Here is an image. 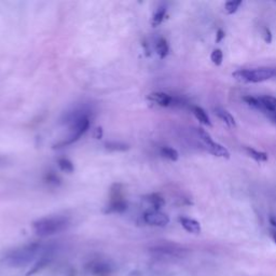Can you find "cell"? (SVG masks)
<instances>
[{
    "label": "cell",
    "instance_id": "cell-5",
    "mask_svg": "<svg viewBox=\"0 0 276 276\" xmlns=\"http://www.w3.org/2000/svg\"><path fill=\"white\" fill-rule=\"evenodd\" d=\"M85 270L94 276H109L112 273L113 268L111 263L107 262V261L95 260L88 263L87 267H85Z\"/></svg>",
    "mask_w": 276,
    "mask_h": 276
},
{
    "label": "cell",
    "instance_id": "cell-13",
    "mask_svg": "<svg viewBox=\"0 0 276 276\" xmlns=\"http://www.w3.org/2000/svg\"><path fill=\"white\" fill-rule=\"evenodd\" d=\"M192 112L194 114V117L197 118L201 123L204 125H207V127H212V122H210L208 114L205 112V110L203 108H201L199 106H193Z\"/></svg>",
    "mask_w": 276,
    "mask_h": 276
},
{
    "label": "cell",
    "instance_id": "cell-19",
    "mask_svg": "<svg viewBox=\"0 0 276 276\" xmlns=\"http://www.w3.org/2000/svg\"><path fill=\"white\" fill-rule=\"evenodd\" d=\"M240 4H242V0H230L224 4V10L228 14H233L238 11Z\"/></svg>",
    "mask_w": 276,
    "mask_h": 276
},
{
    "label": "cell",
    "instance_id": "cell-31",
    "mask_svg": "<svg viewBox=\"0 0 276 276\" xmlns=\"http://www.w3.org/2000/svg\"><path fill=\"white\" fill-rule=\"evenodd\" d=\"M271 237H272V239H273V240H274V243L276 244V230H275V231H272V232H271Z\"/></svg>",
    "mask_w": 276,
    "mask_h": 276
},
{
    "label": "cell",
    "instance_id": "cell-22",
    "mask_svg": "<svg viewBox=\"0 0 276 276\" xmlns=\"http://www.w3.org/2000/svg\"><path fill=\"white\" fill-rule=\"evenodd\" d=\"M165 13H166V9L165 8H159L158 11L154 13V16L152 18V25L153 26H158L162 23V21L164 19Z\"/></svg>",
    "mask_w": 276,
    "mask_h": 276
},
{
    "label": "cell",
    "instance_id": "cell-24",
    "mask_svg": "<svg viewBox=\"0 0 276 276\" xmlns=\"http://www.w3.org/2000/svg\"><path fill=\"white\" fill-rule=\"evenodd\" d=\"M197 132H198V135L200 136V138L202 139V142L204 143L205 146H206V145L212 144L214 142L212 136H210V135H209V133H207L204 129L199 128V129H197Z\"/></svg>",
    "mask_w": 276,
    "mask_h": 276
},
{
    "label": "cell",
    "instance_id": "cell-7",
    "mask_svg": "<svg viewBox=\"0 0 276 276\" xmlns=\"http://www.w3.org/2000/svg\"><path fill=\"white\" fill-rule=\"evenodd\" d=\"M148 99L151 100V102L160 105L162 107H169L173 106V105L176 103V99L170 95L163 93V92H154L148 95Z\"/></svg>",
    "mask_w": 276,
    "mask_h": 276
},
{
    "label": "cell",
    "instance_id": "cell-10",
    "mask_svg": "<svg viewBox=\"0 0 276 276\" xmlns=\"http://www.w3.org/2000/svg\"><path fill=\"white\" fill-rule=\"evenodd\" d=\"M261 104V111L267 112H276V97L264 95L259 97Z\"/></svg>",
    "mask_w": 276,
    "mask_h": 276
},
{
    "label": "cell",
    "instance_id": "cell-29",
    "mask_svg": "<svg viewBox=\"0 0 276 276\" xmlns=\"http://www.w3.org/2000/svg\"><path fill=\"white\" fill-rule=\"evenodd\" d=\"M269 119L272 120V122L276 124V112H267Z\"/></svg>",
    "mask_w": 276,
    "mask_h": 276
},
{
    "label": "cell",
    "instance_id": "cell-15",
    "mask_svg": "<svg viewBox=\"0 0 276 276\" xmlns=\"http://www.w3.org/2000/svg\"><path fill=\"white\" fill-rule=\"evenodd\" d=\"M49 262H50V256L48 254H46L44 256H42L41 258L38 259V261L36 263H35L34 267L31 270H29V273H27V276L40 272V271L43 270L44 268L47 267Z\"/></svg>",
    "mask_w": 276,
    "mask_h": 276
},
{
    "label": "cell",
    "instance_id": "cell-30",
    "mask_svg": "<svg viewBox=\"0 0 276 276\" xmlns=\"http://www.w3.org/2000/svg\"><path fill=\"white\" fill-rule=\"evenodd\" d=\"M270 223L273 225L274 228H276V216H270Z\"/></svg>",
    "mask_w": 276,
    "mask_h": 276
},
{
    "label": "cell",
    "instance_id": "cell-9",
    "mask_svg": "<svg viewBox=\"0 0 276 276\" xmlns=\"http://www.w3.org/2000/svg\"><path fill=\"white\" fill-rule=\"evenodd\" d=\"M206 149L208 151L212 153L215 157H218V158H223V159H230V152L229 150L223 147L222 145H220L216 142H213L212 144L206 145Z\"/></svg>",
    "mask_w": 276,
    "mask_h": 276
},
{
    "label": "cell",
    "instance_id": "cell-2",
    "mask_svg": "<svg viewBox=\"0 0 276 276\" xmlns=\"http://www.w3.org/2000/svg\"><path fill=\"white\" fill-rule=\"evenodd\" d=\"M70 227V220L65 216H53V217L41 218L33 223L35 233L38 237L46 238L58 234Z\"/></svg>",
    "mask_w": 276,
    "mask_h": 276
},
{
    "label": "cell",
    "instance_id": "cell-23",
    "mask_svg": "<svg viewBox=\"0 0 276 276\" xmlns=\"http://www.w3.org/2000/svg\"><path fill=\"white\" fill-rule=\"evenodd\" d=\"M222 58H223V54L222 51L219 49H216L210 54V59H212V62L216 66H220V65L222 64Z\"/></svg>",
    "mask_w": 276,
    "mask_h": 276
},
{
    "label": "cell",
    "instance_id": "cell-8",
    "mask_svg": "<svg viewBox=\"0 0 276 276\" xmlns=\"http://www.w3.org/2000/svg\"><path fill=\"white\" fill-rule=\"evenodd\" d=\"M179 222L183 225V228L189 233L199 234L201 232V224L197 220L188 217H180Z\"/></svg>",
    "mask_w": 276,
    "mask_h": 276
},
{
    "label": "cell",
    "instance_id": "cell-20",
    "mask_svg": "<svg viewBox=\"0 0 276 276\" xmlns=\"http://www.w3.org/2000/svg\"><path fill=\"white\" fill-rule=\"evenodd\" d=\"M161 153L163 157L172 160V161H177L179 158L177 150H175L174 148H170V147H163L161 149Z\"/></svg>",
    "mask_w": 276,
    "mask_h": 276
},
{
    "label": "cell",
    "instance_id": "cell-14",
    "mask_svg": "<svg viewBox=\"0 0 276 276\" xmlns=\"http://www.w3.org/2000/svg\"><path fill=\"white\" fill-rule=\"evenodd\" d=\"M145 200H146L147 202L151 205V206L153 207V210H160V208L164 206V204H165L164 199L161 197V195L157 194V193L147 195V197H145Z\"/></svg>",
    "mask_w": 276,
    "mask_h": 276
},
{
    "label": "cell",
    "instance_id": "cell-17",
    "mask_svg": "<svg viewBox=\"0 0 276 276\" xmlns=\"http://www.w3.org/2000/svg\"><path fill=\"white\" fill-rule=\"evenodd\" d=\"M155 49H157V52L159 54V56L161 58H165L167 56L168 51H169V47H168L167 41L164 38H160L158 40Z\"/></svg>",
    "mask_w": 276,
    "mask_h": 276
},
{
    "label": "cell",
    "instance_id": "cell-6",
    "mask_svg": "<svg viewBox=\"0 0 276 276\" xmlns=\"http://www.w3.org/2000/svg\"><path fill=\"white\" fill-rule=\"evenodd\" d=\"M144 221L153 227H165L169 222V217L160 210H148L143 216Z\"/></svg>",
    "mask_w": 276,
    "mask_h": 276
},
{
    "label": "cell",
    "instance_id": "cell-4",
    "mask_svg": "<svg viewBox=\"0 0 276 276\" xmlns=\"http://www.w3.org/2000/svg\"><path fill=\"white\" fill-rule=\"evenodd\" d=\"M90 118L87 114H82L81 117H79L77 120H74L73 122V132L69 135V137L65 140L62 145H70L76 143L77 140L80 139V137L88 132L90 128Z\"/></svg>",
    "mask_w": 276,
    "mask_h": 276
},
{
    "label": "cell",
    "instance_id": "cell-28",
    "mask_svg": "<svg viewBox=\"0 0 276 276\" xmlns=\"http://www.w3.org/2000/svg\"><path fill=\"white\" fill-rule=\"evenodd\" d=\"M224 36H225V34H224V32L222 31V29H218L217 36H216V42L221 41V40L224 38Z\"/></svg>",
    "mask_w": 276,
    "mask_h": 276
},
{
    "label": "cell",
    "instance_id": "cell-11",
    "mask_svg": "<svg viewBox=\"0 0 276 276\" xmlns=\"http://www.w3.org/2000/svg\"><path fill=\"white\" fill-rule=\"evenodd\" d=\"M128 209V204L124 200L121 198L118 199H112L111 203L109 204V206L106 209V213H123Z\"/></svg>",
    "mask_w": 276,
    "mask_h": 276
},
{
    "label": "cell",
    "instance_id": "cell-21",
    "mask_svg": "<svg viewBox=\"0 0 276 276\" xmlns=\"http://www.w3.org/2000/svg\"><path fill=\"white\" fill-rule=\"evenodd\" d=\"M106 148L111 151H125L129 149V146L120 142H109L106 144Z\"/></svg>",
    "mask_w": 276,
    "mask_h": 276
},
{
    "label": "cell",
    "instance_id": "cell-27",
    "mask_svg": "<svg viewBox=\"0 0 276 276\" xmlns=\"http://www.w3.org/2000/svg\"><path fill=\"white\" fill-rule=\"evenodd\" d=\"M47 180H48L49 184H58V178H57L56 176H55V175H53V174L48 175V176H47Z\"/></svg>",
    "mask_w": 276,
    "mask_h": 276
},
{
    "label": "cell",
    "instance_id": "cell-25",
    "mask_svg": "<svg viewBox=\"0 0 276 276\" xmlns=\"http://www.w3.org/2000/svg\"><path fill=\"white\" fill-rule=\"evenodd\" d=\"M244 102L246 104H248L249 106H252L256 109H259L261 110V104H260V100L259 97H256V96H250V95H247V96H244L243 97Z\"/></svg>",
    "mask_w": 276,
    "mask_h": 276
},
{
    "label": "cell",
    "instance_id": "cell-1",
    "mask_svg": "<svg viewBox=\"0 0 276 276\" xmlns=\"http://www.w3.org/2000/svg\"><path fill=\"white\" fill-rule=\"evenodd\" d=\"M48 253V248L43 247L41 244L32 243L11 250L6 255L3 261L9 267L21 268L28 265L37 258H41Z\"/></svg>",
    "mask_w": 276,
    "mask_h": 276
},
{
    "label": "cell",
    "instance_id": "cell-26",
    "mask_svg": "<svg viewBox=\"0 0 276 276\" xmlns=\"http://www.w3.org/2000/svg\"><path fill=\"white\" fill-rule=\"evenodd\" d=\"M263 39L267 43L272 42V33H271V31L268 27L263 28Z\"/></svg>",
    "mask_w": 276,
    "mask_h": 276
},
{
    "label": "cell",
    "instance_id": "cell-16",
    "mask_svg": "<svg viewBox=\"0 0 276 276\" xmlns=\"http://www.w3.org/2000/svg\"><path fill=\"white\" fill-rule=\"evenodd\" d=\"M245 151L248 153V155H249L250 158H253L255 161H257V162H267L268 159H269L268 153L257 151V150H255L254 148L246 147Z\"/></svg>",
    "mask_w": 276,
    "mask_h": 276
},
{
    "label": "cell",
    "instance_id": "cell-3",
    "mask_svg": "<svg viewBox=\"0 0 276 276\" xmlns=\"http://www.w3.org/2000/svg\"><path fill=\"white\" fill-rule=\"evenodd\" d=\"M233 77L240 82L260 83L276 77V68L260 67L255 69H240L233 74Z\"/></svg>",
    "mask_w": 276,
    "mask_h": 276
},
{
    "label": "cell",
    "instance_id": "cell-18",
    "mask_svg": "<svg viewBox=\"0 0 276 276\" xmlns=\"http://www.w3.org/2000/svg\"><path fill=\"white\" fill-rule=\"evenodd\" d=\"M57 164H58V166L59 168H61L63 172H66V173H73L74 170V164L73 162L70 161V160L66 159V158H61L57 161Z\"/></svg>",
    "mask_w": 276,
    "mask_h": 276
},
{
    "label": "cell",
    "instance_id": "cell-12",
    "mask_svg": "<svg viewBox=\"0 0 276 276\" xmlns=\"http://www.w3.org/2000/svg\"><path fill=\"white\" fill-rule=\"evenodd\" d=\"M215 113L218 115V118H220L222 121L228 125L230 128H235L237 127V122H235V119L233 118V115L231 114L229 111H227L225 109L222 108H216Z\"/></svg>",
    "mask_w": 276,
    "mask_h": 276
}]
</instances>
